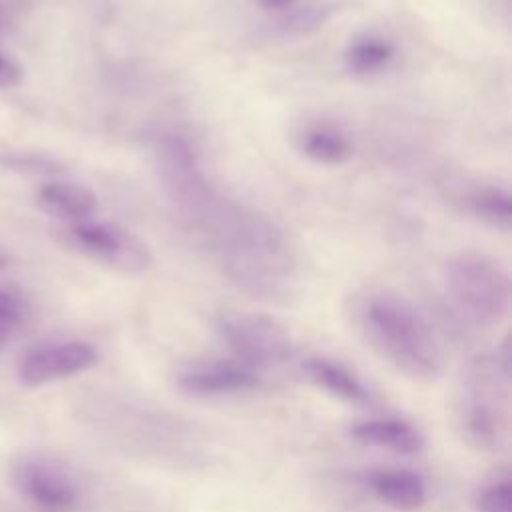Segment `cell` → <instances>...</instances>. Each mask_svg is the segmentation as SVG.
Masks as SVG:
<instances>
[{"mask_svg":"<svg viewBox=\"0 0 512 512\" xmlns=\"http://www.w3.org/2000/svg\"><path fill=\"white\" fill-rule=\"evenodd\" d=\"M360 328L370 346L398 372L414 380H434L444 368V352L428 318L402 294L380 290L360 306Z\"/></svg>","mask_w":512,"mask_h":512,"instance_id":"obj_1","label":"cell"},{"mask_svg":"<svg viewBox=\"0 0 512 512\" xmlns=\"http://www.w3.org/2000/svg\"><path fill=\"white\" fill-rule=\"evenodd\" d=\"M64 240L78 252L126 274H142L152 266V252L136 234L110 222H72Z\"/></svg>","mask_w":512,"mask_h":512,"instance_id":"obj_6","label":"cell"},{"mask_svg":"<svg viewBox=\"0 0 512 512\" xmlns=\"http://www.w3.org/2000/svg\"><path fill=\"white\" fill-rule=\"evenodd\" d=\"M0 316L2 318H10V320H22V304L18 298H14L12 294L0 290Z\"/></svg>","mask_w":512,"mask_h":512,"instance_id":"obj_21","label":"cell"},{"mask_svg":"<svg viewBox=\"0 0 512 512\" xmlns=\"http://www.w3.org/2000/svg\"><path fill=\"white\" fill-rule=\"evenodd\" d=\"M334 14V6L330 4H310V6H294L292 10L284 12L280 26L288 34L308 36L320 30L330 16Z\"/></svg>","mask_w":512,"mask_h":512,"instance_id":"obj_17","label":"cell"},{"mask_svg":"<svg viewBox=\"0 0 512 512\" xmlns=\"http://www.w3.org/2000/svg\"><path fill=\"white\" fill-rule=\"evenodd\" d=\"M24 8V0H0V32H4L10 22Z\"/></svg>","mask_w":512,"mask_h":512,"instance_id":"obj_22","label":"cell"},{"mask_svg":"<svg viewBox=\"0 0 512 512\" xmlns=\"http://www.w3.org/2000/svg\"><path fill=\"white\" fill-rule=\"evenodd\" d=\"M508 388L510 370L496 354L476 358L460 408V422L466 440L480 450H498L508 438Z\"/></svg>","mask_w":512,"mask_h":512,"instance_id":"obj_3","label":"cell"},{"mask_svg":"<svg viewBox=\"0 0 512 512\" xmlns=\"http://www.w3.org/2000/svg\"><path fill=\"white\" fill-rule=\"evenodd\" d=\"M476 508L478 512H512V482L508 472L480 490Z\"/></svg>","mask_w":512,"mask_h":512,"instance_id":"obj_18","label":"cell"},{"mask_svg":"<svg viewBox=\"0 0 512 512\" xmlns=\"http://www.w3.org/2000/svg\"><path fill=\"white\" fill-rule=\"evenodd\" d=\"M256 2L260 8L274 10V12H288L298 4V0H256Z\"/></svg>","mask_w":512,"mask_h":512,"instance_id":"obj_24","label":"cell"},{"mask_svg":"<svg viewBox=\"0 0 512 512\" xmlns=\"http://www.w3.org/2000/svg\"><path fill=\"white\" fill-rule=\"evenodd\" d=\"M38 206L52 218L66 222L88 220L96 206V194L74 182H48L38 190Z\"/></svg>","mask_w":512,"mask_h":512,"instance_id":"obj_13","label":"cell"},{"mask_svg":"<svg viewBox=\"0 0 512 512\" xmlns=\"http://www.w3.org/2000/svg\"><path fill=\"white\" fill-rule=\"evenodd\" d=\"M394 54V44L384 38H358L344 50V66L356 76H366L382 70L394 58Z\"/></svg>","mask_w":512,"mask_h":512,"instance_id":"obj_15","label":"cell"},{"mask_svg":"<svg viewBox=\"0 0 512 512\" xmlns=\"http://www.w3.org/2000/svg\"><path fill=\"white\" fill-rule=\"evenodd\" d=\"M4 266H6V260H4V256H2V254H0V270H2V268H4Z\"/></svg>","mask_w":512,"mask_h":512,"instance_id":"obj_25","label":"cell"},{"mask_svg":"<svg viewBox=\"0 0 512 512\" xmlns=\"http://www.w3.org/2000/svg\"><path fill=\"white\" fill-rule=\"evenodd\" d=\"M352 438L364 446L390 450L402 456L420 454L426 446L422 432L402 418H372L352 428Z\"/></svg>","mask_w":512,"mask_h":512,"instance_id":"obj_11","label":"cell"},{"mask_svg":"<svg viewBox=\"0 0 512 512\" xmlns=\"http://www.w3.org/2000/svg\"><path fill=\"white\" fill-rule=\"evenodd\" d=\"M218 334L236 362L262 376L286 364L294 354L288 330L264 314L226 312L218 318Z\"/></svg>","mask_w":512,"mask_h":512,"instance_id":"obj_4","label":"cell"},{"mask_svg":"<svg viewBox=\"0 0 512 512\" xmlns=\"http://www.w3.org/2000/svg\"><path fill=\"white\" fill-rule=\"evenodd\" d=\"M450 302L474 326H496L510 312L512 286L506 268L490 256L462 252L444 266Z\"/></svg>","mask_w":512,"mask_h":512,"instance_id":"obj_2","label":"cell"},{"mask_svg":"<svg viewBox=\"0 0 512 512\" xmlns=\"http://www.w3.org/2000/svg\"><path fill=\"white\" fill-rule=\"evenodd\" d=\"M6 166L10 168H26V170H42V168H48L52 170L54 164L46 158H40V156H22V154H14V156H8Z\"/></svg>","mask_w":512,"mask_h":512,"instance_id":"obj_20","label":"cell"},{"mask_svg":"<svg viewBox=\"0 0 512 512\" xmlns=\"http://www.w3.org/2000/svg\"><path fill=\"white\" fill-rule=\"evenodd\" d=\"M370 492L398 512H416L426 504L428 488L420 474L406 468H380L366 476Z\"/></svg>","mask_w":512,"mask_h":512,"instance_id":"obj_10","label":"cell"},{"mask_svg":"<svg viewBox=\"0 0 512 512\" xmlns=\"http://www.w3.org/2000/svg\"><path fill=\"white\" fill-rule=\"evenodd\" d=\"M22 80V68L6 54L0 52V88L18 86Z\"/></svg>","mask_w":512,"mask_h":512,"instance_id":"obj_19","label":"cell"},{"mask_svg":"<svg viewBox=\"0 0 512 512\" xmlns=\"http://www.w3.org/2000/svg\"><path fill=\"white\" fill-rule=\"evenodd\" d=\"M18 326H20L18 320H10V318L0 316V350L10 342V338H12V334L16 332Z\"/></svg>","mask_w":512,"mask_h":512,"instance_id":"obj_23","label":"cell"},{"mask_svg":"<svg viewBox=\"0 0 512 512\" xmlns=\"http://www.w3.org/2000/svg\"><path fill=\"white\" fill-rule=\"evenodd\" d=\"M18 490L38 512H76L82 500L74 476L48 460H26L16 472Z\"/></svg>","mask_w":512,"mask_h":512,"instance_id":"obj_7","label":"cell"},{"mask_svg":"<svg viewBox=\"0 0 512 512\" xmlns=\"http://www.w3.org/2000/svg\"><path fill=\"white\" fill-rule=\"evenodd\" d=\"M162 188L180 218L194 226L216 202V194L202 174L196 154L182 136H164L156 148Z\"/></svg>","mask_w":512,"mask_h":512,"instance_id":"obj_5","label":"cell"},{"mask_svg":"<svg viewBox=\"0 0 512 512\" xmlns=\"http://www.w3.org/2000/svg\"><path fill=\"white\" fill-rule=\"evenodd\" d=\"M264 376L256 370L230 360H214L186 368L178 376V386L192 396H230L256 390Z\"/></svg>","mask_w":512,"mask_h":512,"instance_id":"obj_9","label":"cell"},{"mask_svg":"<svg viewBox=\"0 0 512 512\" xmlns=\"http://www.w3.org/2000/svg\"><path fill=\"white\" fill-rule=\"evenodd\" d=\"M98 350L84 340L52 342L30 350L20 362V380L28 386L62 380L94 366Z\"/></svg>","mask_w":512,"mask_h":512,"instance_id":"obj_8","label":"cell"},{"mask_svg":"<svg viewBox=\"0 0 512 512\" xmlns=\"http://www.w3.org/2000/svg\"><path fill=\"white\" fill-rule=\"evenodd\" d=\"M302 152L318 164H344L352 156L350 138L332 126H314L302 136Z\"/></svg>","mask_w":512,"mask_h":512,"instance_id":"obj_14","label":"cell"},{"mask_svg":"<svg viewBox=\"0 0 512 512\" xmlns=\"http://www.w3.org/2000/svg\"><path fill=\"white\" fill-rule=\"evenodd\" d=\"M302 372L306 378L322 388L326 394L348 402V404H368L370 392L364 382L344 364L326 356H308L302 362Z\"/></svg>","mask_w":512,"mask_h":512,"instance_id":"obj_12","label":"cell"},{"mask_svg":"<svg viewBox=\"0 0 512 512\" xmlns=\"http://www.w3.org/2000/svg\"><path fill=\"white\" fill-rule=\"evenodd\" d=\"M466 206L482 222H486L494 228H502V230L510 228L512 202H510L508 190L498 188V186L478 188L472 194H468Z\"/></svg>","mask_w":512,"mask_h":512,"instance_id":"obj_16","label":"cell"}]
</instances>
